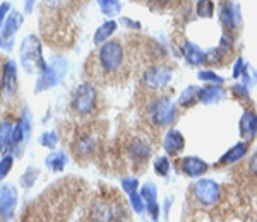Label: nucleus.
Segmentation results:
<instances>
[{
    "mask_svg": "<svg viewBox=\"0 0 257 222\" xmlns=\"http://www.w3.org/2000/svg\"><path fill=\"white\" fill-rule=\"evenodd\" d=\"M131 52L120 40L105 41L86 65L88 77L99 84H122L131 76Z\"/></svg>",
    "mask_w": 257,
    "mask_h": 222,
    "instance_id": "nucleus-1",
    "label": "nucleus"
},
{
    "mask_svg": "<svg viewBox=\"0 0 257 222\" xmlns=\"http://www.w3.org/2000/svg\"><path fill=\"white\" fill-rule=\"evenodd\" d=\"M125 219V202L117 195H101L91 207V222H122Z\"/></svg>",
    "mask_w": 257,
    "mask_h": 222,
    "instance_id": "nucleus-2",
    "label": "nucleus"
},
{
    "mask_svg": "<svg viewBox=\"0 0 257 222\" xmlns=\"http://www.w3.org/2000/svg\"><path fill=\"white\" fill-rule=\"evenodd\" d=\"M177 120V104L168 96H155L146 104V122L153 128H165Z\"/></svg>",
    "mask_w": 257,
    "mask_h": 222,
    "instance_id": "nucleus-3",
    "label": "nucleus"
},
{
    "mask_svg": "<svg viewBox=\"0 0 257 222\" xmlns=\"http://www.w3.org/2000/svg\"><path fill=\"white\" fill-rule=\"evenodd\" d=\"M103 132L98 125H93L89 123L88 126L81 128L77 132L76 138L72 142V152L76 156L77 161H84V159H89L94 156V152L98 150V146L101 142Z\"/></svg>",
    "mask_w": 257,
    "mask_h": 222,
    "instance_id": "nucleus-4",
    "label": "nucleus"
},
{
    "mask_svg": "<svg viewBox=\"0 0 257 222\" xmlns=\"http://www.w3.org/2000/svg\"><path fill=\"white\" fill-rule=\"evenodd\" d=\"M189 198L197 207H214L221 198V186L213 180H197L189 188Z\"/></svg>",
    "mask_w": 257,
    "mask_h": 222,
    "instance_id": "nucleus-5",
    "label": "nucleus"
},
{
    "mask_svg": "<svg viewBox=\"0 0 257 222\" xmlns=\"http://www.w3.org/2000/svg\"><path fill=\"white\" fill-rule=\"evenodd\" d=\"M96 104H98V91L91 82H86V84L79 86L76 89L72 96V101H70V111L76 116H89L96 111Z\"/></svg>",
    "mask_w": 257,
    "mask_h": 222,
    "instance_id": "nucleus-6",
    "label": "nucleus"
},
{
    "mask_svg": "<svg viewBox=\"0 0 257 222\" xmlns=\"http://www.w3.org/2000/svg\"><path fill=\"white\" fill-rule=\"evenodd\" d=\"M123 152L128 159H131V164L134 168H141L148 162V159L151 158V146L144 140L143 137H128L125 142H123Z\"/></svg>",
    "mask_w": 257,
    "mask_h": 222,
    "instance_id": "nucleus-7",
    "label": "nucleus"
},
{
    "mask_svg": "<svg viewBox=\"0 0 257 222\" xmlns=\"http://www.w3.org/2000/svg\"><path fill=\"white\" fill-rule=\"evenodd\" d=\"M170 80H172V68L163 64L149 65L143 74V84L149 91H158V89L167 88Z\"/></svg>",
    "mask_w": 257,
    "mask_h": 222,
    "instance_id": "nucleus-8",
    "label": "nucleus"
},
{
    "mask_svg": "<svg viewBox=\"0 0 257 222\" xmlns=\"http://www.w3.org/2000/svg\"><path fill=\"white\" fill-rule=\"evenodd\" d=\"M178 170L184 172L189 178H201L206 171L209 170L208 162H204L202 159L194 158V156H187V158H182L180 161H177Z\"/></svg>",
    "mask_w": 257,
    "mask_h": 222,
    "instance_id": "nucleus-9",
    "label": "nucleus"
},
{
    "mask_svg": "<svg viewBox=\"0 0 257 222\" xmlns=\"http://www.w3.org/2000/svg\"><path fill=\"white\" fill-rule=\"evenodd\" d=\"M257 134V113L254 110L243 111L242 120H240V135L245 138V142H252Z\"/></svg>",
    "mask_w": 257,
    "mask_h": 222,
    "instance_id": "nucleus-10",
    "label": "nucleus"
},
{
    "mask_svg": "<svg viewBox=\"0 0 257 222\" xmlns=\"http://www.w3.org/2000/svg\"><path fill=\"white\" fill-rule=\"evenodd\" d=\"M163 147H165V150H167L168 156H178L185 147L184 135H182L180 132L175 130V128L168 130V134L165 135Z\"/></svg>",
    "mask_w": 257,
    "mask_h": 222,
    "instance_id": "nucleus-11",
    "label": "nucleus"
},
{
    "mask_svg": "<svg viewBox=\"0 0 257 222\" xmlns=\"http://www.w3.org/2000/svg\"><path fill=\"white\" fill-rule=\"evenodd\" d=\"M247 149H248V142H240L237 146H233L221 159H219L218 166H230V164H233V162H238L242 158H245Z\"/></svg>",
    "mask_w": 257,
    "mask_h": 222,
    "instance_id": "nucleus-12",
    "label": "nucleus"
},
{
    "mask_svg": "<svg viewBox=\"0 0 257 222\" xmlns=\"http://www.w3.org/2000/svg\"><path fill=\"white\" fill-rule=\"evenodd\" d=\"M225 96V89L219 84H211L201 89L199 92V101L204 102V104H211V102H216Z\"/></svg>",
    "mask_w": 257,
    "mask_h": 222,
    "instance_id": "nucleus-13",
    "label": "nucleus"
},
{
    "mask_svg": "<svg viewBox=\"0 0 257 222\" xmlns=\"http://www.w3.org/2000/svg\"><path fill=\"white\" fill-rule=\"evenodd\" d=\"M184 56H185V60H187L190 65H201V64H206L208 53L199 50L196 44L187 41V43L184 44Z\"/></svg>",
    "mask_w": 257,
    "mask_h": 222,
    "instance_id": "nucleus-14",
    "label": "nucleus"
},
{
    "mask_svg": "<svg viewBox=\"0 0 257 222\" xmlns=\"http://www.w3.org/2000/svg\"><path fill=\"white\" fill-rule=\"evenodd\" d=\"M16 204V192L11 186L0 188V212H4L6 216H9L14 208Z\"/></svg>",
    "mask_w": 257,
    "mask_h": 222,
    "instance_id": "nucleus-15",
    "label": "nucleus"
},
{
    "mask_svg": "<svg viewBox=\"0 0 257 222\" xmlns=\"http://www.w3.org/2000/svg\"><path fill=\"white\" fill-rule=\"evenodd\" d=\"M199 92H201V88H196V86H190V88L185 89L184 92L178 98V104L182 108H190L199 101Z\"/></svg>",
    "mask_w": 257,
    "mask_h": 222,
    "instance_id": "nucleus-16",
    "label": "nucleus"
},
{
    "mask_svg": "<svg viewBox=\"0 0 257 222\" xmlns=\"http://www.w3.org/2000/svg\"><path fill=\"white\" fill-rule=\"evenodd\" d=\"M243 174H245V184H257V152L243 164Z\"/></svg>",
    "mask_w": 257,
    "mask_h": 222,
    "instance_id": "nucleus-17",
    "label": "nucleus"
},
{
    "mask_svg": "<svg viewBox=\"0 0 257 222\" xmlns=\"http://www.w3.org/2000/svg\"><path fill=\"white\" fill-rule=\"evenodd\" d=\"M115 28H117V24H115L113 20H108V22H106V24H103V26L98 30L96 36H94V43H98V44L105 43L106 38H108V36L111 34V32L115 31Z\"/></svg>",
    "mask_w": 257,
    "mask_h": 222,
    "instance_id": "nucleus-18",
    "label": "nucleus"
},
{
    "mask_svg": "<svg viewBox=\"0 0 257 222\" xmlns=\"http://www.w3.org/2000/svg\"><path fill=\"white\" fill-rule=\"evenodd\" d=\"M221 24L226 28V30H233V24H235V18H233V10H231L230 4H223L221 6Z\"/></svg>",
    "mask_w": 257,
    "mask_h": 222,
    "instance_id": "nucleus-19",
    "label": "nucleus"
},
{
    "mask_svg": "<svg viewBox=\"0 0 257 222\" xmlns=\"http://www.w3.org/2000/svg\"><path fill=\"white\" fill-rule=\"evenodd\" d=\"M197 14L201 18H213L214 14V4L211 0H199L197 4Z\"/></svg>",
    "mask_w": 257,
    "mask_h": 222,
    "instance_id": "nucleus-20",
    "label": "nucleus"
},
{
    "mask_svg": "<svg viewBox=\"0 0 257 222\" xmlns=\"http://www.w3.org/2000/svg\"><path fill=\"white\" fill-rule=\"evenodd\" d=\"M155 171H156V174H160V176H167L168 174V171H170V162H168V158H158L156 159V162H155Z\"/></svg>",
    "mask_w": 257,
    "mask_h": 222,
    "instance_id": "nucleus-21",
    "label": "nucleus"
},
{
    "mask_svg": "<svg viewBox=\"0 0 257 222\" xmlns=\"http://www.w3.org/2000/svg\"><path fill=\"white\" fill-rule=\"evenodd\" d=\"M143 198L148 202V207L149 205H155V200H156V188H155V184L153 183H149L144 186V190H143Z\"/></svg>",
    "mask_w": 257,
    "mask_h": 222,
    "instance_id": "nucleus-22",
    "label": "nucleus"
},
{
    "mask_svg": "<svg viewBox=\"0 0 257 222\" xmlns=\"http://www.w3.org/2000/svg\"><path fill=\"white\" fill-rule=\"evenodd\" d=\"M99 6H101L103 12H106V14H115V12L120 10V6L115 0H99Z\"/></svg>",
    "mask_w": 257,
    "mask_h": 222,
    "instance_id": "nucleus-23",
    "label": "nucleus"
},
{
    "mask_svg": "<svg viewBox=\"0 0 257 222\" xmlns=\"http://www.w3.org/2000/svg\"><path fill=\"white\" fill-rule=\"evenodd\" d=\"M197 77H199V79H201V80L214 82V84H216V82H219V84H221V82H223L221 77L216 76V74L211 72V70H202V72H199V74H197Z\"/></svg>",
    "mask_w": 257,
    "mask_h": 222,
    "instance_id": "nucleus-24",
    "label": "nucleus"
},
{
    "mask_svg": "<svg viewBox=\"0 0 257 222\" xmlns=\"http://www.w3.org/2000/svg\"><path fill=\"white\" fill-rule=\"evenodd\" d=\"M11 132L12 128L9 123H2V125H0V147L6 146V142L11 138Z\"/></svg>",
    "mask_w": 257,
    "mask_h": 222,
    "instance_id": "nucleus-25",
    "label": "nucleus"
},
{
    "mask_svg": "<svg viewBox=\"0 0 257 222\" xmlns=\"http://www.w3.org/2000/svg\"><path fill=\"white\" fill-rule=\"evenodd\" d=\"M11 166H12V159L11 158H6L2 162H0V180L7 174V171L11 170Z\"/></svg>",
    "mask_w": 257,
    "mask_h": 222,
    "instance_id": "nucleus-26",
    "label": "nucleus"
}]
</instances>
